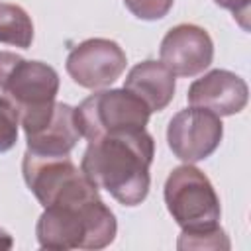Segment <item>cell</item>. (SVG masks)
<instances>
[{
	"label": "cell",
	"instance_id": "obj_3",
	"mask_svg": "<svg viewBox=\"0 0 251 251\" xmlns=\"http://www.w3.org/2000/svg\"><path fill=\"white\" fill-rule=\"evenodd\" d=\"M165 204L182 231H204L218 226L220 198L210 178L190 163L171 171L165 182Z\"/></svg>",
	"mask_w": 251,
	"mask_h": 251
},
{
	"label": "cell",
	"instance_id": "obj_4",
	"mask_svg": "<svg viewBox=\"0 0 251 251\" xmlns=\"http://www.w3.org/2000/svg\"><path fill=\"white\" fill-rule=\"evenodd\" d=\"M22 173L27 188L35 194L43 208L98 198V188L73 165L69 155L45 157L25 149Z\"/></svg>",
	"mask_w": 251,
	"mask_h": 251
},
{
	"label": "cell",
	"instance_id": "obj_5",
	"mask_svg": "<svg viewBox=\"0 0 251 251\" xmlns=\"http://www.w3.org/2000/svg\"><path fill=\"white\" fill-rule=\"evenodd\" d=\"M149 116L147 104L126 88L94 92L75 108L80 137L88 141L114 131L141 129L147 126Z\"/></svg>",
	"mask_w": 251,
	"mask_h": 251
},
{
	"label": "cell",
	"instance_id": "obj_17",
	"mask_svg": "<svg viewBox=\"0 0 251 251\" xmlns=\"http://www.w3.org/2000/svg\"><path fill=\"white\" fill-rule=\"evenodd\" d=\"M218 6L229 10L237 24L247 31L249 29V0H214Z\"/></svg>",
	"mask_w": 251,
	"mask_h": 251
},
{
	"label": "cell",
	"instance_id": "obj_6",
	"mask_svg": "<svg viewBox=\"0 0 251 251\" xmlns=\"http://www.w3.org/2000/svg\"><path fill=\"white\" fill-rule=\"evenodd\" d=\"M25 131L27 151L45 157H65L80 139L75 122V108L63 102H51L20 114Z\"/></svg>",
	"mask_w": 251,
	"mask_h": 251
},
{
	"label": "cell",
	"instance_id": "obj_15",
	"mask_svg": "<svg viewBox=\"0 0 251 251\" xmlns=\"http://www.w3.org/2000/svg\"><path fill=\"white\" fill-rule=\"evenodd\" d=\"M18 126H20L18 108L10 100L0 98V153H6L16 145Z\"/></svg>",
	"mask_w": 251,
	"mask_h": 251
},
{
	"label": "cell",
	"instance_id": "obj_10",
	"mask_svg": "<svg viewBox=\"0 0 251 251\" xmlns=\"http://www.w3.org/2000/svg\"><path fill=\"white\" fill-rule=\"evenodd\" d=\"M57 92L59 75L53 67L41 61H25L20 57L6 80L2 98L10 100L22 114L25 110L55 102Z\"/></svg>",
	"mask_w": 251,
	"mask_h": 251
},
{
	"label": "cell",
	"instance_id": "obj_18",
	"mask_svg": "<svg viewBox=\"0 0 251 251\" xmlns=\"http://www.w3.org/2000/svg\"><path fill=\"white\" fill-rule=\"evenodd\" d=\"M20 61V55L16 53H10V51H0V98L4 96V86H6V80L14 69V65Z\"/></svg>",
	"mask_w": 251,
	"mask_h": 251
},
{
	"label": "cell",
	"instance_id": "obj_12",
	"mask_svg": "<svg viewBox=\"0 0 251 251\" xmlns=\"http://www.w3.org/2000/svg\"><path fill=\"white\" fill-rule=\"evenodd\" d=\"M124 88L141 98L151 112H161L175 96V75L161 61L149 59L127 73Z\"/></svg>",
	"mask_w": 251,
	"mask_h": 251
},
{
	"label": "cell",
	"instance_id": "obj_7",
	"mask_svg": "<svg viewBox=\"0 0 251 251\" xmlns=\"http://www.w3.org/2000/svg\"><path fill=\"white\" fill-rule=\"evenodd\" d=\"M222 135L220 116L196 106L175 114L167 127V143L173 155L184 163H198L210 157L218 149Z\"/></svg>",
	"mask_w": 251,
	"mask_h": 251
},
{
	"label": "cell",
	"instance_id": "obj_19",
	"mask_svg": "<svg viewBox=\"0 0 251 251\" xmlns=\"http://www.w3.org/2000/svg\"><path fill=\"white\" fill-rule=\"evenodd\" d=\"M12 243H14V241H12V235L0 227V249H10Z\"/></svg>",
	"mask_w": 251,
	"mask_h": 251
},
{
	"label": "cell",
	"instance_id": "obj_16",
	"mask_svg": "<svg viewBox=\"0 0 251 251\" xmlns=\"http://www.w3.org/2000/svg\"><path fill=\"white\" fill-rule=\"evenodd\" d=\"M175 0H124L126 8L139 20L155 22L169 14Z\"/></svg>",
	"mask_w": 251,
	"mask_h": 251
},
{
	"label": "cell",
	"instance_id": "obj_9",
	"mask_svg": "<svg viewBox=\"0 0 251 251\" xmlns=\"http://www.w3.org/2000/svg\"><path fill=\"white\" fill-rule=\"evenodd\" d=\"M159 57L175 76H194L210 67L214 59V43L204 27L178 24L163 37Z\"/></svg>",
	"mask_w": 251,
	"mask_h": 251
},
{
	"label": "cell",
	"instance_id": "obj_2",
	"mask_svg": "<svg viewBox=\"0 0 251 251\" xmlns=\"http://www.w3.org/2000/svg\"><path fill=\"white\" fill-rule=\"evenodd\" d=\"M116 218L100 200H82L47 206L35 226L43 249H102L116 237Z\"/></svg>",
	"mask_w": 251,
	"mask_h": 251
},
{
	"label": "cell",
	"instance_id": "obj_14",
	"mask_svg": "<svg viewBox=\"0 0 251 251\" xmlns=\"http://www.w3.org/2000/svg\"><path fill=\"white\" fill-rule=\"evenodd\" d=\"M178 249H229V241L220 226L204 231H182Z\"/></svg>",
	"mask_w": 251,
	"mask_h": 251
},
{
	"label": "cell",
	"instance_id": "obj_13",
	"mask_svg": "<svg viewBox=\"0 0 251 251\" xmlns=\"http://www.w3.org/2000/svg\"><path fill=\"white\" fill-rule=\"evenodd\" d=\"M33 41V22L18 4L0 2V43L27 49Z\"/></svg>",
	"mask_w": 251,
	"mask_h": 251
},
{
	"label": "cell",
	"instance_id": "obj_8",
	"mask_svg": "<svg viewBox=\"0 0 251 251\" xmlns=\"http://www.w3.org/2000/svg\"><path fill=\"white\" fill-rule=\"evenodd\" d=\"M126 63L127 57L116 41L92 37L69 53L67 73L82 88H102L122 76Z\"/></svg>",
	"mask_w": 251,
	"mask_h": 251
},
{
	"label": "cell",
	"instance_id": "obj_11",
	"mask_svg": "<svg viewBox=\"0 0 251 251\" xmlns=\"http://www.w3.org/2000/svg\"><path fill=\"white\" fill-rule=\"evenodd\" d=\"M247 84L231 71L216 69L194 80L188 88L186 100L190 106L204 108L216 116H233L247 104Z\"/></svg>",
	"mask_w": 251,
	"mask_h": 251
},
{
	"label": "cell",
	"instance_id": "obj_1",
	"mask_svg": "<svg viewBox=\"0 0 251 251\" xmlns=\"http://www.w3.org/2000/svg\"><path fill=\"white\" fill-rule=\"evenodd\" d=\"M155 143L141 129H126L88 141L80 171L96 186L108 190L120 204L137 206L147 198Z\"/></svg>",
	"mask_w": 251,
	"mask_h": 251
}]
</instances>
